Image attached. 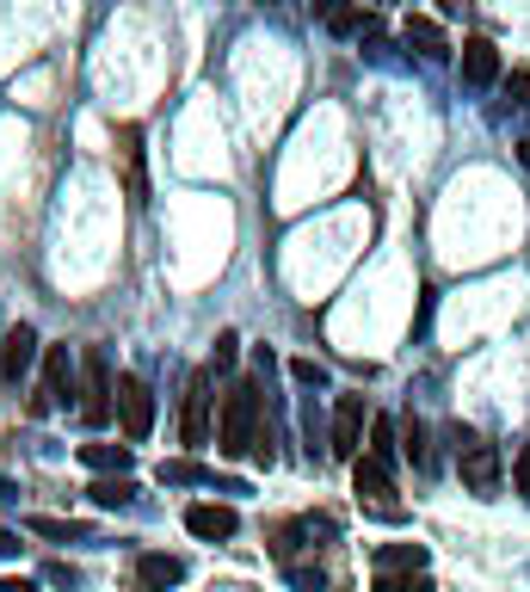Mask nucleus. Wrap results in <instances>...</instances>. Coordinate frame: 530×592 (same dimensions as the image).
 I'll return each mask as SVG.
<instances>
[{
	"label": "nucleus",
	"mask_w": 530,
	"mask_h": 592,
	"mask_svg": "<svg viewBox=\"0 0 530 592\" xmlns=\"http://www.w3.org/2000/svg\"><path fill=\"white\" fill-rule=\"evenodd\" d=\"M216 444H223V457H265V444H260V382H228V395H223V426H216ZM272 463V457H265Z\"/></svg>",
	"instance_id": "1"
},
{
	"label": "nucleus",
	"mask_w": 530,
	"mask_h": 592,
	"mask_svg": "<svg viewBox=\"0 0 530 592\" xmlns=\"http://www.w3.org/2000/svg\"><path fill=\"white\" fill-rule=\"evenodd\" d=\"M451 439H456V469H463V488H469V494H481V500L500 494V451H493L475 426H456Z\"/></svg>",
	"instance_id": "2"
},
{
	"label": "nucleus",
	"mask_w": 530,
	"mask_h": 592,
	"mask_svg": "<svg viewBox=\"0 0 530 592\" xmlns=\"http://www.w3.org/2000/svg\"><path fill=\"white\" fill-rule=\"evenodd\" d=\"M117 420H124V439L130 444H142L154 432V389L136 377V370L117 377Z\"/></svg>",
	"instance_id": "3"
},
{
	"label": "nucleus",
	"mask_w": 530,
	"mask_h": 592,
	"mask_svg": "<svg viewBox=\"0 0 530 592\" xmlns=\"http://www.w3.org/2000/svg\"><path fill=\"white\" fill-rule=\"evenodd\" d=\"M210 370H191V382H186V407H179V439L191 444V451H204L210 444Z\"/></svg>",
	"instance_id": "4"
},
{
	"label": "nucleus",
	"mask_w": 530,
	"mask_h": 592,
	"mask_svg": "<svg viewBox=\"0 0 530 592\" xmlns=\"http://www.w3.org/2000/svg\"><path fill=\"white\" fill-rule=\"evenodd\" d=\"M80 395H87V402H80V420H87V426H105V420H112L117 382H112V370H105V352H87V382H80Z\"/></svg>",
	"instance_id": "5"
},
{
	"label": "nucleus",
	"mask_w": 530,
	"mask_h": 592,
	"mask_svg": "<svg viewBox=\"0 0 530 592\" xmlns=\"http://www.w3.org/2000/svg\"><path fill=\"white\" fill-rule=\"evenodd\" d=\"M68 395H75V358H68V345H50L43 352V389L31 395V414H50Z\"/></svg>",
	"instance_id": "6"
},
{
	"label": "nucleus",
	"mask_w": 530,
	"mask_h": 592,
	"mask_svg": "<svg viewBox=\"0 0 530 592\" xmlns=\"http://www.w3.org/2000/svg\"><path fill=\"white\" fill-rule=\"evenodd\" d=\"M358 444H364V395H340L333 402V457L340 463H358Z\"/></svg>",
	"instance_id": "7"
},
{
	"label": "nucleus",
	"mask_w": 530,
	"mask_h": 592,
	"mask_svg": "<svg viewBox=\"0 0 530 592\" xmlns=\"http://www.w3.org/2000/svg\"><path fill=\"white\" fill-rule=\"evenodd\" d=\"M352 488H358V500H370L382 518H401V506H395V481H389V469H382L377 457H358V463H352Z\"/></svg>",
	"instance_id": "8"
},
{
	"label": "nucleus",
	"mask_w": 530,
	"mask_h": 592,
	"mask_svg": "<svg viewBox=\"0 0 530 592\" xmlns=\"http://www.w3.org/2000/svg\"><path fill=\"white\" fill-rule=\"evenodd\" d=\"M186 531L204 537V543H228V537L241 531V513L216 506V500H198V506H186Z\"/></svg>",
	"instance_id": "9"
},
{
	"label": "nucleus",
	"mask_w": 530,
	"mask_h": 592,
	"mask_svg": "<svg viewBox=\"0 0 530 592\" xmlns=\"http://www.w3.org/2000/svg\"><path fill=\"white\" fill-rule=\"evenodd\" d=\"M117 161H124V191H130V204L149 198V173H142V130L136 124H117Z\"/></svg>",
	"instance_id": "10"
},
{
	"label": "nucleus",
	"mask_w": 530,
	"mask_h": 592,
	"mask_svg": "<svg viewBox=\"0 0 530 592\" xmlns=\"http://www.w3.org/2000/svg\"><path fill=\"white\" fill-rule=\"evenodd\" d=\"M31 358H38V333H31V327H7V333H0V377L7 382H20L25 370H31Z\"/></svg>",
	"instance_id": "11"
},
{
	"label": "nucleus",
	"mask_w": 530,
	"mask_h": 592,
	"mask_svg": "<svg viewBox=\"0 0 530 592\" xmlns=\"http://www.w3.org/2000/svg\"><path fill=\"white\" fill-rule=\"evenodd\" d=\"M186 580V555H136V587L142 592H167Z\"/></svg>",
	"instance_id": "12"
},
{
	"label": "nucleus",
	"mask_w": 530,
	"mask_h": 592,
	"mask_svg": "<svg viewBox=\"0 0 530 592\" xmlns=\"http://www.w3.org/2000/svg\"><path fill=\"white\" fill-rule=\"evenodd\" d=\"M500 80V50L488 38H463V87H493Z\"/></svg>",
	"instance_id": "13"
},
{
	"label": "nucleus",
	"mask_w": 530,
	"mask_h": 592,
	"mask_svg": "<svg viewBox=\"0 0 530 592\" xmlns=\"http://www.w3.org/2000/svg\"><path fill=\"white\" fill-rule=\"evenodd\" d=\"M80 463L99 476H130V444H80Z\"/></svg>",
	"instance_id": "14"
},
{
	"label": "nucleus",
	"mask_w": 530,
	"mask_h": 592,
	"mask_svg": "<svg viewBox=\"0 0 530 592\" xmlns=\"http://www.w3.org/2000/svg\"><path fill=\"white\" fill-rule=\"evenodd\" d=\"M395 568L419 574L426 568V550H419V543H389V550H377V574H395Z\"/></svg>",
	"instance_id": "15"
},
{
	"label": "nucleus",
	"mask_w": 530,
	"mask_h": 592,
	"mask_svg": "<svg viewBox=\"0 0 530 592\" xmlns=\"http://www.w3.org/2000/svg\"><path fill=\"white\" fill-rule=\"evenodd\" d=\"M25 531L50 537V543H75V537H87V525H75V518H50V513H31V518H25Z\"/></svg>",
	"instance_id": "16"
},
{
	"label": "nucleus",
	"mask_w": 530,
	"mask_h": 592,
	"mask_svg": "<svg viewBox=\"0 0 530 592\" xmlns=\"http://www.w3.org/2000/svg\"><path fill=\"white\" fill-rule=\"evenodd\" d=\"M407 43H419V56H451V43H444V32H438L432 20H407Z\"/></svg>",
	"instance_id": "17"
},
{
	"label": "nucleus",
	"mask_w": 530,
	"mask_h": 592,
	"mask_svg": "<svg viewBox=\"0 0 530 592\" xmlns=\"http://www.w3.org/2000/svg\"><path fill=\"white\" fill-rule=\"evenodd\" d=\"M87 494H93L99 506H130V500H136V481L130 476H99Z\"/></svg>",
	"instance_id": "18"
},
{
	"label": "nucleus",
	"mask_w": 530,
	"mask_h": 592,
	"mask_svg": "<svg viewBox=\"0 0 530 592\" xmlns=\"http://www.w3.org/2000/svg\"><path fill=\"white\" fill-rule=\"evenodd\" d=\"M161 481H167V488H191V481H216V476H210L204 463H186V457H179V463H161Z\"/></svg>",
	"instance_id": "19"
},
{
	"label": "nucleus",
	"mask_w": 530,
	"mask_h": 592,
	"mask_svg": "<svg viewBox=\"0 0 530 592\" xmlns=\"http://www.w3.org/2000/svg\"><path fill=\"white\" fill-rule=\"evenodd\" d=\"M370 457L389 469L395 463V420H370Z\"/></svg>",
	"instance_id": "20"
},
{
	"label": "nucleus",
	"mask_w": 530,
	"mask_h": 592,
	"mask_svg": "<svg viewBox=\"0 0 530 592\" xmlns=\"http://www.w3.org/2000/svg\"><path fill=\"white\" fill-rule=\"evenodd\" d=\"M401 439H407L401 451L414 457V469H432V451H426V426H419V420H407V426H401Z\"/></svg>",
	"instance_id": "21"
},
{
	"label": "nucleus",
	"mask_w": 530,
	"mask_h": 592,
	"mask_svg": "<svg viewBox=\"0 0 530 592\" xmlns=\"http://www.w3.org/2000/svg\"><path fill=\"white\" fill-rule=\"evenodd\" d=\"M377 592H432V580H426V574H407V580H395V574H377Z\"/></svg>",
	"instance_id": "22"
},
{
	"label": "nucleus",
	"mask_w": 530,
	"mask_h": 592,
	"mask_svg": "<svg viewBox=\"0 0 530 592\" xmlns=\"http://www.w3.org/2000/svg\"><path fill=\"white\" fill-rule=\"evenodd\" d=\"M512 488L530 500V439H525V451H518V469H512Z\"/></svg>",
	"instance_id": "23"
},
{
	"label": "nucleus",
	"mask_w": 530,
	"mask_h": 592,
	"mask_svg": "<svg viewBox=\"0 0 530 592\" xmlns=\"http://www.w3.org/2000/svg\"><path fill=\"white\" fill-rule=\"evenodd\" d=\"M290 377H296V382H321L327 370H321V364H315V358H296V364H290Z\"/></svg>",
	"instance_id": "24"
},
{
	"label": "nucleus",
	"mask_w": 530,
	"mask_h": 592,
	"mask_svg": "<svg viewBox=\"0 0 530 592\" xmlns=\"http://www.w3.org/2000/svg\"><path fill=\"white\" fill-rule=\"evenodd\" d=\"M235 352H241V340H235V333H223V340H216V370H228V364H235Z\"/></svg>",
	"instance_id": "25"
},
{
	"label": "nucleus",
	"mask_w": 530,
	"mask_h": 592,
	"mask_svg": "<svg viewBox=\"0 0 530 592\" xmlns=\"http://www.w3.org/2000/svg\"><path fill=\"white\" fill-rule=\"evenodd\" d=\"M506 99H512V105H530V75H512L506 80Z\"/></svg>",
	"instance_id": "26"
},
{
	"label": "nucleus",
	"mask_w": 530,
	"mask_h": 592,
	"mask_svg": "<svg viewBox=\"0 0 530 592\" xmlns=\"http://www.w3.org/2000/svg\"><path fill=\"white\" fill-rule=\"evenodd\" d=\"M43 574H50V580H56V587H75V580H80V574L68 568V562H50V568H43Z\"/></svg>",
	"instance_id": "27"
},
{
	"label": "nucleus",
	"mask_w": 530,
	"mask_h": 592,
	"mask_svg": "<svg viewBox=\"0 0 530 592\" xmlns=\"http://www.w3.org/2000/svg\"><path fill=\"white\" fill-rule=\"evenodd\" d=\"M25 550V543H20V537H13V531H7V525H0V562H13V555H20Z\"/></svg>",
	"instance_id": "28"
},
{
	"label": "nucleus",
	"mask_w": 530,
	"mask_h": 592,
	"mask_svg": "<svg viewBox=\"0 0 530 592\" xmlns=\"http://www.w3.org/2000/svg\"><path fill=\"white\" fill-rule=\"evenodd\" d=\"M0 592H38L31 580H0Z\"/></svg>",
	"instance_id": "29"
},
{
	"label": "nucleus",
	"mask_w": 530,
	"mask_h": 592,
	"mask_svg": "<svg viewBox=\"0 0 530 592\" xmlns=\"http://www.w3.org/2000/svg\"><path fill=\"white\" fill-rule=\"evenodd\" d=\"M0 500H20V488H13V481H0Z\"/></svg>",
	"instance_id": "30"
},
{
	"label": "nucleus",
	"mask_w": 530,
	"mask_h": 592,
	"mask_svg": "<svg viewBox=\"0 0 530 592\" xmlns=\"http://www.w3.org/2000/svg\"><path fill=\"white\" fill-rule=\"evenodd\" d=\"M518 161H525V167H530V142H518Z\"/></svg>",
	"instance_id": "31"
}]
</instances>
